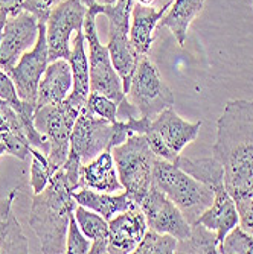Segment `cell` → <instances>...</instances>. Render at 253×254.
Segmentation results:
<instances>
[{"mask_svg":"<svg viewBox=\"0 0 253 254\" xmlns=\"http://www.w3.org/2000/svg\"><path fill=\"white\" fill-rule=\"evenodd\" d=\"M31 188L34 190V193H40L41 190H44V188L48 186V183L51 180V177L55 174V171L52 169V166L49 165V160L41 151L31 148Z\"/></svg>","mask_w":253,"mask_h":254,"instance_id":"f1b7e54d","label":"cell"},{"mask_svg":"<svg viewBox=\"0 0 253 254\" xmlns=\"http://www.w3.org/2000/svg\"><path fill=\"white\" fill-rule=\"evenodd\" d=\"M116 0H96V3H101V5H113Z\"/></svg>","mask_w":253,"mask_h":254,"instance_id":"60d3db41","label":"cell"},{"mask_svg":"<svg viewBox=\"0 0 253 254\" xmlns=\"http://www.w3.org/2000/svg\"><path fill=\"white\" fill-rule=\"evenodd\" d=\"M221 254H253V235L237 225L229 232L218 245Z\"/></svg>","mask_w":253,"mask_h":254,"instance_id":"f546056e","label":"cell"},{"mask_svg":"<svg viewBox=\"0 0 253 254\" xmlns=\"http://www.w3.org/2000/svg\"><path fill=\"white\" fill-rule=\"evenodd\" d=\"M212 154L223 165L224 188L234 201L253 195V101L226 102Z\"/></svg>","mask_w":253,"mask_h":254,"instance_id":"6da1fadb","label":"cell"},{"mask_svg":"<svg viewBox=\"0 0 253 254\" xmlns=\"http://www.w3.org/2000/svg\"><path fill=\"white\" fill-rule=\"evenodd\" d=\"M206 0H174L169 11L159 20L157 28H168L175 37L178 46L188 38L191 23L203 12Z\"/></svg>","mask_w":253,"mask_h":254,"instance_id":"7402d4cb","label":"cell"},{"mask_svg":"<svg viewBox=\"0 0 253 254\" xmlns=\"http://www.w3.org/2000/svg\"><path fill=\"white\" fill-rule=\"evenodd\" d=\"M54 2L55 0H23V9L34 14L38 18V21L46 23Z\"/></svg>","mask_w":253,"mask_h":254,"instance_id":"e575fe53","label":"cell"},{"mask_svg":"<svg viewBox=\"0 0 253 254\" xmlns=\"http://www.w3.org/2000/svg\"><path fill=\"white\" fill-rule=\"evenodd\" d=\"M81 186L105 193H114L124 189L114 166L111 151H104L81 166Z\"/></svg>","mask_w":253,"mask_h":254,"instance_id":"d6986e66","label":"cell"},{"mask_svg":"<svg viewBox=\"0 0 253 254\" xmlns=\"http://www.w3.org/2000/svg\"><path fill=\"white\" fill-rule=\"evenodd\" d=\"M175 253L183 254H215L218 253V238L214 230L203 224H192L191 233L178 241Z\"/></svg>","mask_w":253,"mask_h":254,"instance_id":"484cf974","label":"cell"},{"mask_svg":"<svg viewBox=\"0 0 253 254\" xmlns=\"http://www.w3.org/2000/svg\"><path fill=\"white\" fill-rule=\"evenodd\" d=\"M0 134L2 142L8 146V154L26 160L31 155V143L28 140L26 129L18 113L5 101L0 99Z\"/></svg>","mask_w":253,"mask_h":254,"instance_id":"44dd1931","label":"cell"},{"mask_svg":"<svg viewBox=\"0 0 253 254\" xmlns=\"http://www.w3.org/2000/svg\"><path fill=\"white\" fill-rule=\"evenodd\" d=\"M74 215L80 230L90 241L108 239V221L99 213L87 209L84 205H77Z\"/></svg>","mask_w":253,"mask_h":254,"instance_id":"4316f807","label":"cell"},{"mask_svg":"<svg viewBox=\"0 0 253 254\" xmlns=\"http://www.w3.org/2000/svg\"><path fill=\"white\" fill-rule=\"evenodd\" d=\"M3 154H8V146H6L5 142L0 140V157H2Z\"/></svg>","mask_w":253,"mask_h":254,"instance_id":"f35d334b","label":"cell"},{"mask_svg":"<svg viewBox=\"0 0 253 254\" xmlns=\"http://www.w3.org/2000/svg\"><path fill=\"white\" fill-rule=\"evenodd\" d=\"M72 84V70L69 61L64 58L51 61L38 85L37 107L61 104L71 93Z\"/></svg>","mask_w":253,"mask_h":254,"instance_id":"e0dca14e","label":"cell"},{"mask_svg":"<svg viewBox=\"0 0 253 254\" xmlns=\"http://www.w3.org/2000/svg\"><path fill=\"white\" fill-rule=\"evenodd\" d=\"M200 128L201 121H185L180 114L175 113L174 107H169L150 121L148 131L153 132L172 154L180 155L185 146H188L197 138Z\"/></svg>","mask_w":253,"mask_h":254,"instance_id":"4fadbf2b","label":"cell"},{"mask_svg":"<svg viewBox=\"0 0 253 254\" xmlns=\"http://www.w3.org/2000/svg\"><path fill=\"white\" fill-rule=\"evenodd\" d=\"M139 205L150 230L172 235L178 241L185 239L191 233V224L183 216L180 209L156 186H151Z\"/></svg>","mask_w":253,"mask_h":254,"instance_id":"7c38bea8","label":"cell"},{"mask_svg":"<svg viewBox=\"0 0 253 254\" xmlns=\"http://www.w3.org/2000/svg\"><path fill=\"white\" fill-rule=\"evenodd\" d=\"M0 140H2V134H0Z\"/></svg>","mask_w":253,"mask_h":254,"instance_id":"b9f144b4","label":"cell"},{"mask_svg":"<svg viewBox=\"0 0 253 254\" xmlns=\"http://www.w3.org/2000/svg\"><path fill=\"white\" fill-rule=\"evenodd\" d=\"M80 2H81L83 5H85L87 8H90L91 5H95V3H96V0H80Z\"/></svg>","mask_w":253,"mask_h":254,"instance_id":"ab89813d","label":"cell"},{"mask_svg":"<svg viewBox=\"0 0 253 254\" xmlns=\"http://www.w3.org/2000/svg\"><path fill=\"white\" fill-rule=\"evenodd\" d=\"M85 107L88 111H91L102 119H107L110 122L118 121V102H114L105 95L96 93V91H90Z\"/></svg>","mask_w":253,"mask_h":254,"instance_id":"4dcf8cb0","label":"cell"},{"mask_svg":"<svg viewBox=\"0 0 253 254\" xmlns=\"http://www.w3.org/2000/svg\"><path fill=\"white\" fill-rule=\"evenodd\" d=\"M0 99L8 102L14 110H18L23 104H25V101L20 99V96L17 93L14 81L11 79V76L6 72L2 70V68H0Z\"/></svg>","mask_w":253,"mask_h":254,"instance_id":"d6a6232c","label":"cell"},{"mask_svg":"<svg viewBox=\"0 0 253 254\" xmlns=\"http://www.w3.org/2000/svg\"><path fill=\"white\" fill-rule=\"evenodd\" d=\"M87 6L80 0H64L54 6L46 20V40H48L49 63L71 55V35L83 31Z\"/></svg>","mask_w":253,"mask_h":254,"instance_id":"9c48e42d","label":"cell"},{"mask_svg":"<svg viewBox=\"0 0 253 254\" xmlns=\"http://www.w3.org/2000/svg\"><path fill=\"white\" fill-rule=\"evenodd\" d=\"M72 70V90L67 96V101L77 108L85 107L90 95V67L88 55L85 54V37L84 31L77 32V37L72 43V51L67 58Z\"/></svg>","mask_w":253,"mask_h":254,"instance_id":"ac0fdd59","label":"cell"},{"mask_svg":"<svg viewBox=\"0 0 253 254\" xmlns=\"http://www.w3.org/2000/svg\"><path fill=\"white\" fill-rule=\"evenodd\" d=\"M119 181L130 198L141 204L153 186V168L156 155L150 149L145 134H134L111 149Z\"/></svg>","mask_w":253,"mask_h":254,"instance_id":"277c9868","label":"cell"},{"mask_svg":"<svg viewBox=\"0 0 253 254\" xmlns=\"http://www.w3.org/2000/svg\"><path fill=\"white\" fill-rule=\"evenodd\" d=\"M118 146L116 121L110 122L83 107L71 134V152L85 165L104 151Z\"/></svg>","mask_w":253,"mask_h":254,"instance_id":"ba28073f","label":"cell"},{"mask_svg":"<svg viewBox=\"0 0 253 254\" xmlns=\"http://www.w3.org/2000/svg\"><path fill=\"white\" fill-rule=\"evenodd\" d=\"M80 108L72 105L67 99L55 105H41L35 108L34 125L37 131L46 138L49 145L48 160L57 172L66 163L71 151V134Z\"/></svg>","mask_w":253,"mask_h":254,"instance_id":"8992f818","label":"cell"},{"mask_svg":"<svg viewBox=\"0 0 253 254\" xmlns=\"http://www.w3.org/2000/svg\"><path fill=\"white\" fill-rule=\"evenodd\" d=\"M134 2L145 5V6H156V3L159 2V0H134Z\"/></svg>","mask_w":253,"mask_h":254,"instance_id":"74e56055","label":"cell"},{"mask_svg":"<svg viewBox=\"0 0 253 254\" xmlns=\"http://www.w3.org/2000/svg\"><path fill=\"white\" fill-rule=\"evenodd\" d=\"M0 9L8 12V15H17L23 11V0H0Z\"/></svg>","mask_w":253,"mask_h":254,"instance_id":"d590c367","label":"cell"},{"mask_svg":"<svg viewBox=\"0 0 253 254\" xmlns=\"http://www.w3.org/2000/svg\"><path fill=\"white\" fill-rule=\"evenodd\" d=\"M171 0L160 6H145L141 3H134L131 9L130 32L128 38L133 48L141 55H148L151 44L154 41V29L157 28L159 20L165 15L171 6Z\"/></svg>","mask_w":253,"mask_h":254,"instance_id":"9a60e30c","label":"cell"},{"mask_svg":"<svg viewBox=\"0 0 253 254\" xmlns=\"http://www.w3.org/2000/svg\"><path fill=\"white\" fill-rule=\"evenodd\" d=\"M90 241L88 238L81 232L78 222L75 219V215L71 216L66 235V253H75V254H85L90 253Z\"/></svg>","mask_w":253,"mask_h":254,"instance_id":"1f68e13d","label":"cell"},{"mask_svg":"<svg viewBox=\"0 0 253 254\" xmlns=\"http://www.w3.org/2000/svg\"><path fill=\"white\" fill-rule=\"evenodd\" d=\"M74 199L77 201L78 205H84L87 209L99 213L107 221L128 210L131 205L136 204L127 192H122L119 195H111L105 192H98L90 188H81L80 190L74 192Z\"/></svg>","mask_w":253,"mask_h":254,"instance_id":"603a6c76","label":"cell"},{"mask_svg":"<svg viewBox=\"0 0 253 254\" xmlns=\"http://www.w3.org/2000/svg\"><path fill=\"white\" fill-rule=\"evenodd\" d=\"M127 95L130 102L139 111V116L150 121L175 104L172 90L162 79L157 67L147 55L137 64Z\"/></svg>","mask_w":253,"mask_h":254,"instance_id":"52a82bcc","label":"cell"},{"mask_svg":"<svg viewBox=\"0 0 253 254\" xmlns=\"http://www.w3.org/2000/svg\"><path fill=\"white\" fill-rule=\"evenodd\" d=\"M237 212H238V225L244 232L253 235V195L235 201Z\"/></svg>","mask_w":253,"mask_h":254,"instance_id":"836d02e7","label":"cell"},{"mask_svg":"<svg viewBox=\"0 0 253 254\" xmlns=\"http://www.w3.org/2000/svg\"><path fill=\"white\" fill-rule=\"evenodd\" d=\"M175 165L185 172L192 175L195 180L204 183L206 186L214 189L218 184H224V169L220 161L212 155L208 158H186L178 157Z\"/></svg>","mask_w":253,"mask_h":254,"instance_id":"d4e9b609","label":"cell"},{"mask_svg":"<svg viewBox=\"0 0 253 254\" xmlns=\"http://www.w3.org/2000/svg\"><path fill=\"white\" fill-rule=\"evenodd\" d=\"M8 20V12L0 9V43H2V37H3V28H5V23Z\"/></svg>","mask_w":253,"mask_h":254,"instance_id":"8d00e7d4","label":"cell"},{"mask_svg":"<svg viewBox=\"0 0 253 254\" xmlns=\"http://www.w3.org/2000/svg\"><path fill=\"white\" fill-rule=\"evenodd\" d=\"M101 15V3H95L87 8L84 18V37L88 44V67H90V91L105 95L118 105L125 99V91L122 79L116 72L107 44H102L99 40L96 18Z\"/></svg>","mask_w":253,"mask_h":254,"instance_id":"5b68a950","label":"cell"},{"mask_svg":"<svg viewBox=\"0 0 253 254\" xmlns=\"http://www.w3.org/2000/svg\"><path fill=\"white\" fill-rule=\"evenodd\" d=\"M38 18L23 9L17 15H8L0 43V68L9 73L21 55L34 48L38 38Z\"/></svg>","mask_w":253,"mask_h":254,"instance_id":"8fae6325","label":"cell"},{"mask_svg":"<svg viewBox=\"0 0 253 254\" xmlns=\"http://www.w3.org/2000/svg\"><path fill=\"white\" fill-rule=\"evenodd\" d=\"M178 239L168 233H159L147 230L142 241L136 247V254H172L175 253Z\"/></svg>","mask_w":253,"mask_h":254,"instance_id":"83f0119b","label":"cell"},{"mask_svg":"<svg viewBox=\"0 0 253 254\" xmlns=\"http://www.w3.org/2000/svg\"><path fill=\"white\" fill-rule=\"evenodd\" d=\"M148 225L139 204L131 205L128 210L116 215L108 221V253L128 254L134 253L136 247L147 233Z\"/></svg>","mask_w":253,"mask_h":254,"instance_id":"5bb4252c","label":"cell"},{"mask_svg":"<svg viewBox=\"0 0 253 254\" xmlns=\"http://www.w3.org/2000/svg\"><path fill=\"white\" fill-rule=\"evenodd\" d=\"M153 186L178 207L191 225L214 201V190L209 186L195 180L172 161L162 158H156L154 161Z\"/></svg>","mask_w":253,"mask_h":254,"instance_id":"3957f363","label":"cell"},{"mask_svg":"<svg viewBox=\"0 0 253 254\" xmlns=\"http://www.w3.org/2000/svg\"><path fill=\"white\" fill-rule=\"evenodd\" d=\"M38 38L34 48L21 55L15 67L8 73L15 84L20 99L37 105L38 85L41 76L49 64L48 40H46V23L38 21Z\"/></svg>","mask_w":253,"mask_h":254,"instance_id":"30bf717a","label":"cell"},{"mask_svg":"<svg viewBox=\"0 0 253 254\" xmlns=\"http://www.w3.org/2000/svg\"><path fill=\"white\" fill-rule=\"evenodd\" d=\"M107 48H108V52L111 57V63L122 79L124 91L127 95L133 75L137 68V64H139V61L144 55L137 54V51L130 43L128 35H108Z\"/></svg>","mask_w":253,"mask_h":254,"instance_id":"cb8c5ba5","label":"cell"},{"mask_svg":"<svg viewBox=\"0 0 253 254\" xmlns=\"http://www.w3.org/2000/svg\"><path fill=\"white\" fill-rule=\"evenodd\" d=\"M20 186L14 188L5 199L0 201V253H29V244L12 210V202Z\"/></svg>","mask_w":253,"mask_h":254,"instance_id":"ffe728a7","label":"cell"},{"mask_svg":"<svg viewBox=\"0 0 253 254\" xmlns=\"http://www.w3.org/2000/svg\"><path fill=\"white\" fill-rule=\"evenodd\" d=\"M214 201L206 209L194 224H203L209 230H214L218 238V245L224 239V236L231 232L234 227L238 225V212L234 198L229 195L224 184H218L214 189Z\"/></svg>","mask_w":253,"mask_h":254,"instance_id":"2e32d148","label":"cell"},{"mask_svg":"<svg viewBox=\"0 0 253 254\" xmlns=\"http://www.w3.org/2000/svg\"><path fill=\"white\" fill-rule=\"evenodd\" d=\"M78 189L60 168L40 193H34L29 225L40 239L41 253H66V235L71 216L77 209L74 192Z\"/></svg>","mask_w":253,"mask_h":254,"instance_id":"7a4b0ae2","label":"cell"}]
</instances>
